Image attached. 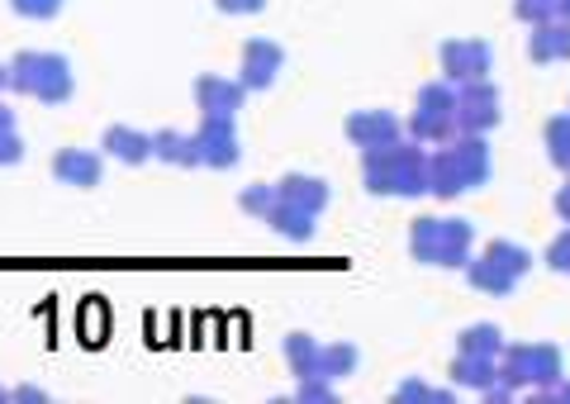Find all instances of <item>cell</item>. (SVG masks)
Masks as SVG:
<instances>
[{"mask_svg":"<svg viewBox=\"0 0 570 404\" xmlns=\"http://www.w3.org/2000/svg\"><path fill=\"white\" fill-rule=\"evenodd\" d=\"M347 138H352V144L362 148V152L390 148V144H400V119L385 115V110H362V115L347 119Z\"/></svg>","mask_w":570,"mask_h":404,"instance_id":"obj_6","label":"cell"},{"mask_svg":"<svg viewBox=\"0 0 570 404\" xmlns=\"http://www.w3.org/2000/svg\"><path fill=\"white\" fill-rule=\"evenodd\" d=\"M395 400H433V391H428L423 381H404V385H395Z\"/></svg>","mask_w":570,"mask_h":404,"instance_id":"obj_27","label":"cell"},{"mask_svg":"<svg viewBox=\"0 0 570 404\" xmlns=\"http://www.w3.org/2000/svg\"><path fill=\"white\" fill-rule=\"evenodd\" d=\"M409 134L419 138V144H452V138L461 134L456 129V110H414V119H409Z\"/></svg>","mask_w":570,"mask_h":404,"instance_id":"obj_12","label":"cell"},{"mask_svg":"<svg viewBox=\"0 0 570 404\" xmlns=\"http://www.w3.org/2000/svg\"><path fill=\"white\" fill-rule=\"evenodd\" d=\"M442 72H448L452 86L480 81L490 72V43L485 39H452V43H442Z\"/></svg>","mask_w":570,"mask_h":404,"instance_id":"obj_5","label":"cell"},{"mask_svg":"<svg viewBox=\"0 0 570 404\" xmlns=\"http://www.w3.org/2000/svg\"><path fill=\"white\" fill-rule=\"evenodd\" d=\"M566 115H570V110H566Z\"/></svg>","mask_w":570,"mask_h":404,"instance_id":"obj_32","label":"cell"},{"mask_svg":"<svg viewBox=\"0 0 570 404\" xmlns=\"http://www.w3.org/2000/svg\"><path fill=\"white\" fill-rule=\"evenodd\" d=\"M480 257H490L494 267H504L513 280H523V276L532 272V253L523 248V243H509V238H494V243H490V248L480 253Z\"/></svg>","mask_w":570,"mask_h":404,"instance_id":"obj_15","label":"cell"},{"mask_svg":"<svg viewBox=\"0 0 570 404\" xmlns=\"http://www.w3.org/2000/svg\"><path fill=\"white\" fill-rule=\"evenodd\" d=\"M52 167H58V177L77 181V186H96L100 181V162H96L91 152H62Z\"/></svg>","mask_w":570,"mask_h":404,"instance_id":"obj_21","label":"cell"},{"mask_svg":"<svg viewBox=\"0 0 570 404\" xmlns=\"http://www.w3.org/2000/svg\"><path fill=\"white\" fill-rule=\"evenodd\" d=\"M195 162L209 167H234L238 162V138L228 119H205V129L195 134Z\"/></svg>","mask_w":570,"mask_h":404,"instance_id":"obj_7","label":"cell"},{"mask_svg":"<svg viewBox=\"0 0 570 404\" xmlns=\"http://www.w3.org/2000/svg\"><path fill=\"white\" fill-rule=\"evenodd\" d=\"M195 100H200L205 119H234V110L243 105V91L234 81H219V77H200L195 81Z\"/></svg>","mask_w":570,"mask_h":404,"instance_id":"obj_10","label":"cell"},{"mask_svg":"<svg viewBox=\"0 0 570 404\" xmlns=\"http://www.w3.org/2000/svg\"><path fill=\"white\" fill-rule=\"evenodd\" d=\"M542 138H547V157H551V162H557L561 171H570V115H551Z\"/></svg>","mask_w":570,"mask_h":404,"instance_id":"obj_20","label":"cell"},{"mask_svg":"<svg viewBox=\"0 0 570 404\" xmlns=\"http://www.w3.org/2000/svg\"><path fill=\"white\" fill-rule=\"evenodd\" d=\"M352 366H356V347L352 343H333V347L318 353V376H328V381L352 376Z\"/></svg>","mask_w":570,"mask_h":404,"instance_id":"obj_22","label":"cell"},{"mask_svg":"<svg viewBox=\"0 0 570 404\" xmlns=\"http://www.w3.org/2000/svg\"><path fill=\"white\" fill-rule=\"evenodd\" d=\"M266 219H272V228H276V234H285V238H309L314 234V215H309V209H299V205L281 200V196H276V205H272V215H266Z\"/></svg>","mask_w":570,"mask_h":404,"instance_id":"obj_14","label":"cell"},{"mask_svg":"<svg viewBox=\"0 0 570 404\" xmlns=\"http://www.w3.org/2000/svg\"><path fill=\"white\" fill-rule=\"evenodd\" d=\"M262 6H266V0H219L224 14H257Z\"/></svg>","mask_w":570,"mask_h":404,"instance_id":"obj_28","label":"cell"},{"mask_svg":"<svg viewBox=\"0 0 570 404\" xmlns=\"http://www.w3.org/2000/svg\"><path fill=\"white\" fill-rule=\"evenodd\" d=\"M153 152L167 157V162L190 167V162H195V138H186V134H157V138H153Z\"/></svg>","mask_w":570,"mask_h":404,"instance_id":"obj_23","label":"cell"},{"mask_svg":"<svg viewBox=\"0 0 570 404\" xmlns=\"http://www.w3.org/2000/svg\"><path fill=\"white\" fill-rule=\"evenodd\" d=\"M513 14L523 24H542V20H557V0H513Z\"/></svg>","mask_w":570,"mask_h":404,"instance_id":"obj_24","label":"cell"},{"mask_svg":"<svg viewBox=\"0 0 570 404\" xmlns=\"http://www.w3.org/2000/svg\"><path fill=\"white\" fill-rule=\"evenodd\" d=\"M557 215H561V224H570V171H566V181L557 190Z\"/></svg>","mask_w":570,"mask_h":404,"instance_id":"obj_29","label":"cell"},{"mask_svg":"<svg viewBox=\"0 0 570 404\" xmlns=\"http://www.w3.org/2000/svg\"><path fill=\"white\" fill-rule=\"evenodd\" d=\"M456 353L499 357V353H504V338H499V328H494V324H471V328H461V338H456Z\"/></svg>","mask_w":570,"mask_h":404,"instance_id":"obj_17","label":"cell"},{"mask_svg":"<svg viewBox=\"0 0 570 404\" xmlns=\"http://www.w3.org/2000/svg\"><path fill=\"white\" fill-rule=\"evenodd\" d=\"M466 280L475 290H485V295H509L519 280H513L504 267H494L490 257H475V262H466Z\"/></svg>","mask_w":570,"mask_h":404,"instance_id":"obj_16","label":"cell"},{"mask_svg":"<svg viewBox=\"0 0 570 404\" xmlns=\"http://www.w3.org/2000/svg\"><path fill=\"white\" fill-rule=\"evenodd\" d=\"M499 119H504V100H499V91L485 77L466 81L456 91V129L461 134H490Z\"/></svg>","mask_w":570,"mask_h":404,"instance_id":"obj_4","label":"cell"},{"mask_svg":"<svg viewBox=\"0 0 570 404\" xmlns=\"http://www.w3.org/2000/svg\"><path fill=\"white\" fill-rule=\"evenodd\" d=\"M272 205H276V190H272V186L243 190V209H253V215H272Z\"/></svg>","mask_w":570,"mask_h":404,"instance_id":"obj_26","label":"cell"},{"mask_svg":"<svg viewBox=\"0 0 570 404\" xmlns=\"http://www.w3.org/2000/svg\"><path fill=\"white\" fill-rule=\"evenodd\" d=\"M409 248L419 262H438V267H466L471 262V228L466 219H414Z\"/></svg>","mask_w":570,"mask_h":404,"instance_id":"obj_3","label":"cell"},{"mask_svg":"<svg viewBox=\"0 0 570 404\" xmlns=\"http://www.w3.org/2000/svg\"><path fill=\"white\" fill-rule=\"evenodd\" d=\"M318 353H324V347H318L309 333H291V338H285V362H291L295 376H314L318 372Z\"/></svg>","mask_w":570,"mask_h":404,"instance_id":"obj_18","label":"cell"},{"mask_svg":"<svg viewBox=\"0 0 570 404\" xmlns=\"http://www.w3.org/2000/svg\"><path fill=\"white\" fill-rule=\"evenodd\" d=\"M547 267H551V272H561V276H570V224L547 243Z\"/></svg>","mask_w":570,"mask_h":404,"instance_id":"obj_25","label":"cell"},{"mask_svg":"<svg viewBox=\"0 0 570 404\" xmlns=\"http://www.w3.org/2000/svg\"><path fill=\"white\" fill-rule=\"evenodd\" d=\"M452 381H456V385H466V391H475V395H485L490 385L499 381V357L456 353V362H452Z\"/></svg>","mask_w":570,"mask_h":404,"instance_id":"obj_11","label":"cell"},{"mask_svg":"<svg viewBox=\"0 0 570 404\" xmlns=\"http://www.w3.org/2000/svg\"><path fill=\"white\" fill-rule=\"evenodd\" d=\"M557 14H561V20H570V0H557Z\"/></svg>","mask_w":570,"mask_h":404,"instance_id":"obj_31","label":"cell"},{"mask_svg":"<svg viewBox=\"0 0 570 404\" xmlns=\"http://www.w3.org/2000/svg\"><path fill=\"white\" fill-rule=\"evenodd\" d=\"M281 72V48L266 43V39H253L243 48V86L247 91H266Z\"/></svg>","mask_w":570,"mask_h":404,"instance_id":"obj_9","label":"cell"},{"mask_svg":"<svg viewBox=\"0 0 570 404\" xmlns=\"http://www.w3.org/2000/svg\"><path fill=\"white\" fill-rule=\"evenodd\" d=\"M528 58L538 67H551V62H570V20H542L532 24L528 33Z\"/></svg>","mask_w":570,"mask_h":404,"instance_id":"obj_8","label":"cell"},{"mask_svg":"<svg viewBox=\"0 0 570 404\" xmlns=\"http://www.w3.org/2000/svg\"><path fill=\"white\" fill-rule=\"evenodd\" d=\"M557 404H570V381H566V376L557 381Z\"/></svg>","mask_w":570,"mask_h":404,"instance_id":"obj_30","label":"cell"},{"mask_svg":"<svg viewBox=\"0 0 570 404\" xmlns=\"http://www.w3.org/2000/svg\"><path fill=\"white\" fill-rule=\"evenodd\" d=\"M105 148L124 162H142V157H153V138L148 134H134V129H110L105 134Z\"/></svg>","mask_w":570,"mask_h":404,"instance_id":"obj_19","label":"cell"},{"mask_svg":"<svg viewBox=\"0 0 570 404\" xmlns=\"http://www.w3.org/2000/svg\"><path fill=\"white\" fill-rule=\"evenodd\" d=\"M276 196L291 200V205H299V209H309V215H318V209L328 205V186L314 181V177H285V181L276 186Z\"/></svg>","mask_w":570,"mask_h":404,"instance_id":"obj_13","label":"cell"},{"mask_svg":"<svg viewBox=\"0 0 570 404\" xmlns=\"http://www.w3.org/2000/svg\"><path fill=\"white\" fill-rule=\"evenodd\" d=\"M499 381L509 391H557L561 347L557 343H513L499 353Z\"/></svg>","mask_w":570,"mask_h":404,"instance_id":"obj_2","label":"cell"},{"mask_svg":"<svg viewBox=\"0 0 570 404\" xmlns=\"http://www.w3.org/2000/svg\"><path fill=\"white\" fill-rule=\"evenodd\" d=\"M366 186L376 196H423L428 157L414 144H390V148L366 152Z\"/></svg>","mask_w":570,"mask_h":404,"instance_id":"obj_1","label":"cell"}]
</instances>
